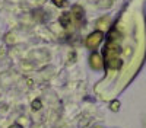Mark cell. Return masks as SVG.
<instances>
[{
  "label": "cell",
  "mask_w": 146,
  "mask_h": 128,
  "mask_svg": "<svg viewBox=\"0 0 146 128\" xmlns=\"http://www.w3.org/2000/svg\"><path fill=\"white\" fill-rule=\"evenodd\" d=\"M102 39H104V32L102 31H94V32H91L88 37H86L85 45H86L88 50L95 51L100 47V44L102 42Z\"/></svg>",
  "instance_id": "7a4b0ae2"
},
{
  "label": "cell",
  "mask_w": 146,
  "mask_h": 128,
  "mask_svg": "<svg viewBox=\"0 0 146 128\" xmlns=\"http://www.w3.org/2000/svg\"><path fill=\"white\" fill-rule=\"evenodd\" d=\"M110 108H111V111L117 112V111L120 109V102H118V100H113L111 105H110Z\"/></svg>",
  "instance_id": "5b68a950"
},
{
  "label": "cell",
  "mask_w": 146,
  "mask_h": 128,
  "mask_svg": "<svg viewBox=\"0 0 146 128\" xmlns=\"http://www.w3.org/2000/svg\"><path fill=\"white\" fill-rule=\"evenodd\" d=\"M95 128H102V127H101V125H96V127H95Z\"/></svg>",
  "instance_id": "ba28073f"
},
{
  "label": "cell",
  "mask_w": 146,
  "mask_h": 128,
  "mask_svg": "<svg viewBox=\"0 0 146 128\" xmlns=\"http://www.w3.org/2000/svg\"><path fill=\"white\" fill-rule=\"evenodd\" d=\"M9 128H23V127H22L21 124H13V125H10Z\"/></svg>",
  "instance_id": "52a82bcc"
},
{
  "label": "cell",
  "mask_w": 146,
  "mask_h": 128,
  "mask_svg": "<svg viewBox=\"0 0 146 128\" xmlns=\"http://www.w3.org/2000/svg\"><path fill=\"white\" fill-rule=\"evenodd\" d=\"M104 58L100 53L96 51H92V54L89 55V66L92 70H95V72H100V70L104 68Z\"/></svg>",
  "instance_id": "3957f363"
},
{
  "label": "cell",
  "mask_w": 146,
  "mask_h": 128,
  "mask_svg": "<svg viewBox=\"0 0 146 128\" xmlns=\"http://www.w3.org/2000/svg\"><path fill=\"white\" fill-rule=\"evenodd\" d=\"M41 106H42V103H41V100H40V99H36V100H34V102H32V109H34V111L41 109Z\"/></svg>",
  "instance_id": "277c9868"
},
{
  "label": "cell",
  "mask_w": 146,
  "mask_h": 128,
  "mask_svg": "<svg viewBox=\"0 0 146 128\" xmlns=\"http://www.w3.org/2000/svg\"><path fill=\"white\" fill-rule=\"evenodd\" d=\"M120 53H121L120 45L114 39H110L108 44L105 45V50H104V57H105L104 63L107 64L108 68H120L121 67Z\"/></svg>",
  "instance_id": "6da1fadb"
},
{
  "label": "cell",
  "mask_w": 146,
  "mask_h": 128,
  "mask_svg": "<svg viewBox=\"0 0 146 128\" xmlns=\"http://www.w3.org/2000/svg\"><path fill=\"white\" fill-rule=\"evenodd\" d=\"M51 2H53L56 6H64V5H66V0H51Z\"/></svg>",
  "instance_id": "8992f818"
}]
</instances>
